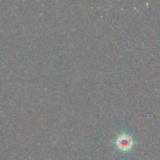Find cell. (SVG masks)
<instances>
[{"label": "cell", "instance_id": "cell-1", "mask_svg": "<svg viewBox=\"0 0 160 160\" xmlns=\"http://www.w3.org/2000/svg\"><path fill=\"white\" fill-rule=\"evenodd\" d=\"M115 144H116V147L122 151V152H128V151H130L134 144H135V142L133 141V138L128 135V134H126V133H122L120 135H118L116 137V141H115Z\"/></svg>", "mask_w": 160, "mask_h": 160}]
</instances>
